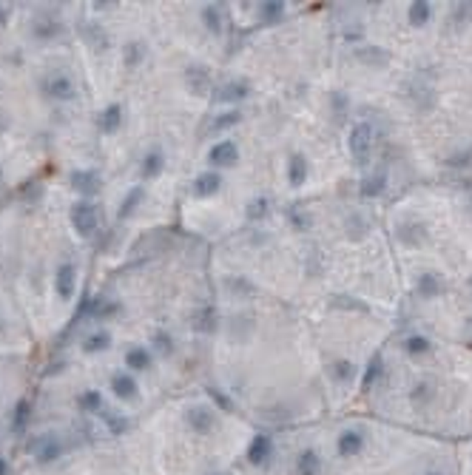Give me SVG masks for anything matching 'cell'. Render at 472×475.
I'll use <instances>...</instances> for the list:
<instances>
[{
  "instance_id": "cell-13",
  "label": "cell",
  "mask_w": 472,
  "mask_h": 475,
  "mask_svg": "<svg viewBox=\"0 0 472 475\" xmlns=\"http://www.w3.org/2000/svg\"><path fill=\"white\" fill-rule=\"evenodd\" d=\"M250 97V83L248 80H228L219 91H217V100H222V103H242V100H248Z\"/></svg>"
},
{
  "instance_id": "cell-30",
  "label": "cell",
  "mask_w": 472,
  "mask_h": 475,
  "mask_svg": "<svg viewBox=\"0 0 472 475\" xmlns=\"http://www.w3.org/2000/svg\"><path fill=\"white\" fill-rule=\"evenodd\" d=\"M120 311L117 302H108V299H88V313L97 316V319H106V316H114Z\"/></svg>"
},
{
  "instance_id": "cell-35",
  "label": "cell",
  "mask_w": 472,
  "mask_h": 475,
  "mask_svg": "<svg viewBox=\"0 0 472 475\" xmlns=\"http://www.w3.org/2000/svg\"><path fill=\"white\" fill-rule=\"evenodd\" d=\"M80 410H86V413H100L103 410V396H100V390H86L83 396H80Z\"/></svg>"
},
{
  "instance_id": "cell-44",
  "label": "cell",
  "mask_w": 472,
  "mask_h": 475,
  "mask_svg": "<svg viewBox=\"0 0 472 475\" xmlns=\"http://www.w3.org/2000/svg\"><path fill=\"white\" fill-rule=\"evenodd\" d=\"M9 128V117L3 114V111H0V131H6Z\"/></svg>"
},
{
  "instance_id": "cell-36",
  "label": "cell",
  "mask_w": 472,
  "mask_h": 475,
  "mask_svg": "<svg viewBox=\"0 0 472 475\" xmlns=\"http://www.w3.org/2000/svg\"><path fill=\"white\" fill-rule=\"evenodd\" d=\"M242 120V114L239 111H225V114H219V117H214V123H210V131H225V128H230V126H236Z\"/></svg>"
},
{
  "instance_id": "cell-10",
  "label": "cell",
  "mask_w": 472,
  "mask_h": 475,
  "mask_svg": "<svg viewBox=\"0 0 472 475\" xmlns=\"http://www.w3.org/2000/svg\"><path fill=\"white\" fill-rule=\"evenodd\" d=\"M219 188H222V177H219V171H202L197 180H194V185H191V194L194 197H199V200H208V197H214V194H219Z\"/></svg>"
},
{
  "instance_id": "cell-29",
  "label": "cell",
  "mask_w": 472,
  "mask_h": 475,
  "mask_svg": "<svg viewBox=\"0 0 472 475\" xmlns=\"http://www.w3.org/2000/svg\"><path fill=\"white\" fill-rule=\"evenodd\" d=\"M330 376H333L336 382H342V385H350L353 378H356V365L347 362V359L333 362V365H330Z\"/></svg>"
},
{
  "instance_id": "cell-17",
  "label": "cell",
  "mask_w": 472,
  "mask_h": 475,
  "mask_svg": "<svg viewBox=\"0 0 472 475\" xmlns=\"http://www.w3.org/2000/svg\"><path fill=\"white\" fill-rule=\"evenodd\" d=\"M288 180L293 188H302L304 180H308V157L304 154H291L288 159Z\"/></svg>"
},
{
  "instance_id": "cell-43",
  "label": "cell",
  "mask_w": 472,
  "mask_h": 475,
  "mask_svg": "<svg viewBox=\"0 0 472 475\" xmlns=\"http://www.w3.org/2000/svg\"><path fill=\"white\" fill-rule=\"evenodd\" d=\"M35 35L37 37H55V35H60V23H37Z\"/></svg>"
},
{
  "instance_id": "cell-41",
  "label": "cell",
  "mask_w": 472,
  "mask_h": 475,
  "mask_svg": "<svg viewBox=\"0 0 472 475\" xmlns=\"http://www.w3.org/2000/svg\"><path fill=\"white\" fill-rule=\"evenodd\" d=\"M154 347H157L159 353H171V350H174V339L165 333V330H157V333H154Z\"/></svg>"
},
{
  "instance_id": "cell-47",
  "label": "cell",
  "mask_w": 472,
  "mask_h": 475,
  "mask_svg": "<svg viewBox=\"0 0 472 475\" xmlns=\"http://www.w3.org/2000/svg\"><path fill=\"white\" fill-rule=\"evenodd\" d=\"M427 475H441V472H427Z\"/></svg>"
},
{
  "instance_id": "cell-27",
  "label": "cell",
  "mask_w": 472,
  "mask_h": 475,
  "mask_svg": "<svg viewBox=\"0 0 472 475\" xmlns=\"http://www.w3.org/2000/svg\"><path fill=\"white\" fill-rule=\"evenodd\" d=\"M143 200H146V188H131V191L126 194V200L120 202V211H117V217H120V220H128L131 213L139 208V202H143Z\"/></svg>"
},
{
  "instance_id": "cell-46",
  "label": "cell",
  "mask_w": 472,
  "mask_h": 475,
  "mask_svg": "<svg viewBox=\"0 0 472 475\" xmlns=\"http://www.w3.org/2000/svg\"><path fill=\"white\" fill-rule=\"evenodd\" d=\"M0 182H3V168H0Z\"/></svg>"
},
{
  "instance_id": "cell-38",
  "label": "cell",
  "mask_w": 472,
  "mask_h": 475,
  "mask_svg": "<svg viewBox=\"0 0 472 475\" xmlns=\"http://www.w3.org/2000/svg\"><path fill=\"white\" fill-rule=\"evenodd\" d=\"M472 23V3H455L453 9V26L455 29H464Z\"/></svg>"
},
{
  "instance_id": "cell-19",
  "label": "cell",
  "mask_w": 472,
  "mask_h": 475,
  "mask_svg": "<svg viewBox=\"0 0 472 475\" xmlns=\"http://www.w3.org/2000/svg\"><path fill=\"white\" fill-rule=\"evenodd\" d=\"M322 472V456L316 449H304L296 458V475H319Z\"/></svg>"
},
{
  "instance_id": "cell-2",
  "label": "cell",
  "mask_w": 472,
  "mask_h": 475,
  "mask_svg": "<svg viewBox=\"0 0 472 475\" xmlns=\"http://www.w3.org/2000/svg\"><path fill=\"white\" fill-rule=\"evenodd\" d=\"M185 424L191 433L208 436L210 430H217V410L208 407V405H191L185 410Z\"/></svg>"
},
{
  "instance_id": "cell-45",
  "label": "cell",
  "mask_w": 472,
  "mask_h": 475,
  "mask_svg": "<svg viewBox=\"0 0 472 475\" xmlns=\"http://www.w3.org/2000/svg\"><path fill=\"white\" fill-rule=\"evenodd\" d=\"M0 475H9V464L3 458H0Z\"/></svg>"
},
{
  "instance_id": "cell-42",
  "label": "cell",
  "mask_w": 472,
  "mask_h": 475,
  "mask_svg": "<svg viewBox=\"0 0 472 475\" xmlns=\"http://www.w3.org/2000/svg\"><path fill=\"white\" fill-rule=\"evenodd\" d=\"M208 393H210V398H214V401H217V405H219V407H222L225 413H230V410H233V401H230V398H228V396H225L222 390H217V387H210Z\"/></svg>"
},
{
  "instance_id": "cell-24",
  "label": "cell",
  "mask_w": 472,
  "mask_h": 475,
  "mask_svg": "<svg viewBox=\"0 0 472 475\" xmlns=\"http://www.w3.org/2000/svg\"><path fill=\"white\" fill-rule=\"evenodd\" d=\"M126 367L134 373H146L151 367V353L146 347H128L126 353Z\"/></svg>"
},
{
  "instance_id": "cell-25",
  "label": "cell",
  "mask_w": 472,
  "mask_h": 475,
  "mask_svg": "<svg viewBox=\"0 0 472 475\" xmlns=\"http://www.w3.org/2000/svg\"><path fill=\"white\" fill-rule=\"evenodd\" d=\"M199 17H202V23H205V29L214 32V35H219L222 26H225V20H222V6H217V3H205L202 12H199Z\"/></svg>"
},
{
  "instance_id": "cell-33",
  "label": "cell",
  "mask_w": 472,
  "mask_h": 475,
  "mask_svg": "<svg viewBox=\"0 0 472 475\" xmlns=\"http://www.w3.org/2000/svg\"><path fill=\"white\" fill-rule=\"evenodd\" d=\"M268 211H271V200H268V197H253V200L248 202V208H245V213H248V220H250V222L265 220V217H268Z\"/></svg>"
},
{
  "instance_id": "cell-1",
  "label": "cell",
  "mask_w": 472,
  "mask_h": 475,
  "mask_svg": "<svg viewBox=\"0 0 472 475\" xmlns=\"http://www.w3.org/2000/svg\"><path fill=\"white\" fill-rule=\"evenodd\" d=\"M347 148H350V157L356 159V165H367L370 154H373V128L367 123L353 126L350 139H347Z\"/></svg>"
},
{
  "instance_id": "cell-11",
  "label": "cell",
  "mask_w": 472,
  "mask_h": 475,
  "mask_svg": "<svg viewBox=\"0 0 472 475\" xmlns=\"http://www.w3.org/2000/svg\"><path fill=\"white\" fill-rule=\"evenodd\" d=\"M46 94H49V97H55V100L68 103V100L77 97V88H75L72 77H66V75H52L49 80H46Z\"/></svg>"
},
{
  "instance_id": "cell-6",
  "label": "cell",
  "mask_w": 472,
  "mask_h": 475,
  "mask_svg": "<svg viewBox=\"0 0 472 475\" xmlns=\"http://www.w3.org/2000/svg\"><path fill=\"white\" fill-rule=\"evenodd\" d=\"M236 159H239V148H236V142H230V139L214 142V148L208 151V162L214 165V168H233Z\"/></svg>"
},
{
  "instance_id": "cell-14",
  "label": "cell",
  "mask_w": 472,
  "mask_h": 475,
  "mask_svg": "<svg viewBox=\"0 0 472 475\" xmlns=\"http://www.w3.org/2000/svg\"><path fill=\"white\" fill-rule=\"evenodd\" d=\"M111 393L120 398V401H134L139 387H137V378L131 373H117L111 376Z\"/></svg>"
},
{
  "instance_id": "cell-12",
  "label": "cell",
  "mask_w": 472,
  "mask_h": 475,
  "mask_svg": "<svg viewBox=\"0 0 472 475\" xmlns=\"http://www.w3.org/2000/svg\"><path fill=\"white\" fill-rule=\"evenodd\" d=\"M185 83H188V88L197 94V97H208V94H210V75H208L205 66H188Z\"/></svg>"
},
{
  "instance_id": "cell-18",
  "label": "cell",
  "mask_w": 472,
  "mask_h": 475,
  "mask_svg": "<svg viewBox=\"0 0 472 475\" xmlns=\"http://www.w3.org/2000/svg\"><path fill=\"white\" fill-rule=\"evenodd\" d=\"M415 291L421 299H435L441 291H444V282L438 273H421L418 276V284H415Z\"/></svg>"
},
{
  "instance_id": "cell-7",
  "label": "cell",
  "mask_w": 472,
  "mask_h": 475,
  "mask_svg": "<svg viewBox=\"0 0 472 475\" xmlns=\"http://www.w3.org/2000/svg\"><path fill=\"white\" fill-rule=\"evenodd\" d=\"M395 233H398V240L404 245L418 248V245H424V240H427V225L418 222V220H401L395 225Z\"/></svg>"
},
{
  "instance_id": "cell-20",
  "label": "cell",
  "mask_w": 472,
  "mask_h": 475,
  "mask_svg": "<svg viewBox=\"0 0 472 475\" xmlns=\"http://www.w3.org/2000/svg\"><path fill=\"white\" fill-rule=\"evenodd\" d=\"M356 57L364 63V66H373V68H384L390 63V55L382 49V46H364V49L356 52Z\"/></svg>"
},
{
  "instance_id": "cell-22",
  "label": "cell",
  "mask_w": 472,
  "mask_h": 475,
  "mask_svg": "<svg viewBox=\"0 0 472 475\" xmlns=\"http://www.w3.org/2000/svg\"><path fill=\"white\" fill-rule=\"evenodd\" d=\"M162 168H165V157H162V151H148L146 157H143V165H139V174H143V180H154V177H159L162 174Z\"/></svg>"
},
{
  "instance_id": "cell-34",
  "label": "cell",
  "mask_w": 472,
  "mask_h": 475,
  "mask_svg": "<svg viewBox=\"0 0 472 475\" xmlns=\"http://www.w3.org/2000/svg\"><path fill=\"white\" fill-rule=\"evenodd\" d=\"M29 413H32V405H29V398H20L17 405H14V418H12V427L20 433V430H26V424H29Z\"/></svg>"
},
{
  "instance_id": "cell-16",
  "label": "cell",
  "mask_w": 472,
  "mask_h": 475,
  "mask_svg": "<svg viewBox=\"0 0 472 475\" xmlns=\"http://www.w3.org/2000/svg\"><path fill=\"white\" fill-rule=\"evenodd\" d=\"M97 126H100L103 134H117V131L123 128V106H120V103H111V106L100 114Z\"/></svg>"
},
{
  "instance_id": "cell-48",
  "label": "cell",
  "mask_w": 472,
  "mask_h": 475,
  "mask_svg": "<svg viewBox=\"0 0 472 475\" xmlns=\"http://www.w3.org/2000/svg\"><path fill=\"white\" fill-rule=\"evenodd\" d=\"M0 330H3V322H0Z\"/></svg>"
},
{
  "instance_id": "cell-37",
  "label": "cell",
  "mask_w": 472,
  "mask_h": 475,
  "mask_svg": "<svg viewBox=\"0 0 472 475\" xmlns=\"http://www.w3.org/2000/svg\"><path fill=\"white\" fill-rule=\"evenodd\" d=\"M404 347H407V353L410 356H424V353H430V347H433V342L427 339V336H410L407 342H404Z\"/></svg>"
},
{
  "instance_id": "cell-31",
  "label": "cell",
  "mask_w": 472,
  "mask_h": 475,
  "mask_svg": "<svg viewBox=\"0 0 472 475\" xmlns=\"http://www.w3.org/2000/svg\"><path fill=\"white\" fill-rule=\"evenodd\" d=\"M194 322H197L199 333H214V330H217V311H214V307H202V311H197Z\"/></svg>"
},
{
  "instance_id": "cell-5",
  "label": "cell",
  "mask_w": 472,
  "mask_h": 475,
  "mask_svg": "<svg viewBox=\"0 0 472 475\" xmlns=\"http://www.w3.org/2000/svg\"><path fill=\"white\" fill-rule=\"evenodd\" d=\"M55 291L63 302L75 299V291H77V268L72 262H63L55 273Z\"/></svg>"
},
{
  "instance_id": "cell-21",
  "label": "cell",
  "mask_w": 472,
  "mask_h": 475,
  "mask_svg": "<svg viewBox=\"0 0 472 475\" xmlns=\"http://www.w3.org/2000/svg\"><path fill=\"white\" fill-rule=\"evenodd\" d=\"M430 14H433V6L430 0H415V3H410V12H407V20L413 29H421L430 23Z\"/></svg>"
},
{
  "instance_id": "cell-40",
  "label": "cell",
  "mask_w": 472,
  "mask_h": 475,
  "mask_svg": "<svg viewBox=\"0 0 472 475\" xmlns=\"http://www.w3.org/2000/svg\"><path fill=\"white\" fill-rule=\"evenodd\" d=\"M143 57H146V43H143V40H131V43L126 46V63H128V66H137Z\"/></svg>"
},
{
  "instance_id": "cell-9",
  "label": "cell",
  "mask_w": 472,
  "mask_h": 475,
  "mask_svg": "<svg viewBox=\"0 0 472 475\" xmlns=\"http://www.w3.org/2000/svg\"><path fill=\"white\" fill-rule=\"evenodd\" d=\"M68 182H72L75 191L91 197V194H97L100 188H103V177L97 171H91V168H80V171H72V177H68Z\"/></svg>"
},
{
  "instance_id": "cell-28",
  "label": "cell",
  "mask_w": 472,
  "mask_h": 475,
  "mask_svg": "<svg viewBox=\"0 0 472 475\" xmlns=\"http://www.w3.org/2000/svg\"><path fill=\"white\" fill-rule=\"evenodd\" d=\"M259 17L265 23H279L285 17V3L282 0H265V3H259Z\"/></svg>"
},
{
  "instance_id": "cell-4",
  "label": "cell",
  "mask_w": 472,
  "mask_h": 475,
  "mask_svg": "<svg viewBox=\"0 0 472 475\" xmlns=\"http://www.w3.org/2000/svg\"><path fill=\"white\" fill-rule=\"evenodd\" d=\"M29 453L37 458V464H52V461H57V458H60L63 444H60V438H57V436L46 433V436H37L35 441H29Z\"/></svg>"
},
{
  "instance_id": "cell-32",
  "label": "cell",
  "mask_w": 472,
  "mask_h": 475,
  "mask_svg": "<svg viewBox=\"0 0 472 475\" xmlns=\"http://www.w3.org/2000/svg\"><path fill=\"white\" fill-rule=\"evenodd\" d=\"M382 367H384V362H382V353H375L373 359H370V365H367V373H364V378H362V390H364V393H370V387L375 385V378L382 376Z\"/></svg>"
},
{
  "instance_id": "cell-23",
  "label": "cell",
  "mask_w": 472,
  "mask_h": 475,
  "mask_svg": "<svg viewBox=\"0 0 472 475\" xmlns=\"http://www.w3.org/2000/svg\"><path fill=\"white\" fill-rule=\"evenodd\" d=\"M387 188V168H375V174L362 180V194L364 197H379Z\"/></svg>"
},
{
  "instance_id": "cell-15",
  "label": "cell",
  "mask_w": 472,
  "mask_h": 475,
  "mask_svg": "<svg viewBox=\"0 0 472 475\" xmlns=\"http://www.w3.org/2000/svg\"><path fill=\"white\" fill-rule=\"evenodd\" d=\"M271 456H273V441L268 436H256L250 441V447H248V461L253 467H262V464L271 461Z\"/></svg>"
},
{
  "instance_id": "cell-49",
  "label": "cell",
  "mask_w": 472,
  "mask_h": 475,
  "mask_svg": "<svg viewBox=\"0 0 472 475\" xmlns=\"http://www.w3.org/2000/svg\"><path fill=\"white\" fill-rule=\"evenodd\" d=\"M219 475H228V472H219Z\"/></svg>"
},
{
  "instance_id": "cell-39",
  "label": "cell",
  "mask_w": 472,
  "mask_h": 475,
  "mask_svg": "<svg viewBox=\"0 0 472 475\" xmlns=\"http://www.w3.org/2000/svg\"><path fill=\"white\" fill-rule=\"evenodd\" d=\"M103 421L108 424V430H111L114 436H120V433H126V430H128V421H126L120 413H111V410H106V413H103Z\"/></svg>"
},
{
  "instance_id": "cell-26",
  "label": "cell",
  "mask_w": 472,
  "mask_h": 475,
  "mask_svg": "<svg viewBox=\"0 0 472 475\" xmlns=\"http://www.w3.org/2000/svg\"><path fill=\"white\" fill-rule=\"evenodd\" d=\"M111 347V333L106 327H100V330H94V333H88L86 339H83V350L86 353H103V350H108Z\"/></svg>"
},
{
  "instance_id": "cell-8",
  "label": "cell",
  "mask_w": 472,
  "mask_h": 475,
  "mask_svg": "<svg viewBox=\"0 0 472 475\" xmlns=\"http://www.w3.org/2000/svg\"><path fill=\"white\" fill-rule=\"evenodd\" d=\"M336 449H339V456L342 458H353V456H359L362 449H364V433L356 430V427H350V430H342L339 438H336Z\"/></svg>"
},
{
  "instance_id": "cell-3",
  "label": "cell",
  "mask_w": 472,
  "mask_h": 475,
  "mask_svg": "<svg viewBox=\"0 0 472 475\" xmlns=\"http://www.w3.org/2000/svg\"><path fill=\"white\" fill-rule=\"evenodd\" d=\"M72 225L80 236H91L94 231H97L100 225V211L97 205H91V202H77L72 208Z\"/></svg>"
}]
</instances>
